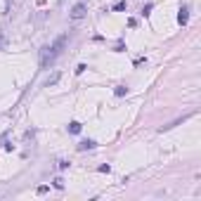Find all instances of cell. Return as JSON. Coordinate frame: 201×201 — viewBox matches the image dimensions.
Here are the masks:
<instances>
[{
    "label": "cell",
    "mask_w": 201,
    "mask_h": 201,
    "mask_svg": "<svg viewBox=\"0 0 201 201\" xmlns=\"http://www.w3.org/2000/svg\"><path fill=\"white\" fill-rule=\"evenodd\" d=\"M67 40H69V35L64 33V35H59L55 43H50V45H45L43 47V52H40V67L43 69H47L62 52H64V47H67Z\"/></svg>",
    "instance_id": "obj_1"
},
{
    "label": "cell",
    "mask_w": 201,
    "mask_h": 201,
    "mask_svg": "<svg viewBox=\"0 0 201 201\" xmlns=\"http://www.w3.org/2000/svg\"><path fill=\"white\" fill-rule=\"evenodd\" d=\"M85 12H88V5H85V2H78V5H73V10L69 12V17H71V19H83Z\"/></svg>",
    "instance_id": "obj_2"
},
{
    "label": "cell",
    "mask_w": 201,
    "mask_h": 201,
    "mask_svg": "<svg viewBox=\"0 0 201 201\" xmlns=\"http://www.w3.org/2000/svg\"><path fill=\"white\" fill-rule=\"evenodd\" d=\"M189 116H192V111H189V114H185L182 118H175V121H173V123H168V126H161V133H163V130H170V128H175V126H180V123H182V121H187Z\"/></svg>",
    "instance_id": "obj_3"
},
{
    "label": "cell",
    "mask_w": 201,
    "mask_h": 201,
    "mask_svg": "<svg viewBox=\"0 0 201 201\" xmlns=\"http://www.w3.org/2000/svg\"><path fill=\"white\" fill-rule=\"evenodd\" d=\"M177 21L185 26L187 24V7H180V14H177Z\"/></svg>",
    "instance_id": "obj_4"
},
{
    "label": "cell",
    "mask_w": 201,
    "mask_h": 201,
    "mask_svg": "<svg viewBox=\"0 0 201 201\" xmlns=\"http://www.w3.org/2000/svg\"><path fill=\"white\" fill-rule=\"evenodd\" d=\"M92 147H95V142H92V140H83V142L78 144V149H81V151H85V149H92Z\"/></svg>",
    "instance_id": "obj_5"
},
{
    "label": "cell",
    "mask_w": 201,
    "mask_h": 201,
    "mask_svg": "<svg viewBox=\"0 0 201 201\" xmlns=\"http://www.w3.org/2000/svg\"><path fill=\"white\" fill-rule=\"evenodd\" d=\"M69 133L78 135V133H81V123H76V121H73V123H69Z\"/></svg>",
    "instance_id": "obj_6"
},
{
    "label": "cell",
    "mask_w": 201,
    "mask_h": 201,
    "mask_svg": "<svg viewBox=\"0 0 201 201\" xmlns=\"http://www.w3.org/2000/svg\"><path fill=\"white\" fill-rule=\"evenodd\" d=\"M114 95H116V97H123V95H128V88H123V85H118V88L114 90Z\"/></svg>",
    "instance_id": "obj_7"
},
{
    "label": "cell",
    "mask_w": 201,
    "mask_h": 201,
    "mask_svg": "<svg viewBox=\"0 0 201 201\" xmlns=\"http://www.w3.org/2000/svg\"><path fill=\"white\" fill-rule=\"evenodd\" d=\"M57 78H59V73H52V76L45 81V85H52V83H57Z\"/></svg>",
    "instance_id": "obj_8"
},
{
    "label": "cell",
    "mask_w": 201,
    "mask_h": 201,
    "mask_svg": "<svg viewBox=\"0 0 201 201\" xmlns=\"http://www.w3.org/2000/svg\"><path fill=\"white\" fill-rule=\"evenodd\" d=\"M114 10H116V12H123V10H126V2H123V0H121V2H116V5H114Z\"/></svg>",
    "instance_id": "obj_9"
},
{
    "label": "cell",
    "mask_w": 201,
    "mask_h": 201,
    "mask_svg": "<svg viewBox=\"0 0 201 201\" xmlns=\"http://www.w3.org/2000/svg\"><path fill=\"white\" fill-rule=\"evenodd\" d=\"M55 187H57V189H62V187H64V180H62V177H57V180H55Z\"/></svg>",
    "instance_id": "obj_10"
},
{
    "label": "cell",
    "mask_w": 201,
    "mask_h": 201,
    "mask_svg": "<svg viewBox=\"0 0 201 201\" xmlns=\"http://www.w3.org/2000/svg\"><path fill=\"white\" fill-rule=\"evenodd\" d=\"M47 189H50V187H47V185H40V187H38V194H45V192H47Z\"/></svg>",
    "instance_id": "obj_11"
},
{
    "label": "cell",
    "mask_w": 201,
    "mask_h": 201,
    "mask_svg": "<svg viewBox=\"0 0 201 201\" xmlns=\"http://www.w3.org/2000/svg\"><path fill=\"white\" fill-rule=\"evenodd\" d=\"M0 45H2V38H0Z\"/></svg>",
    "instance_id": "obj_12"
}]
</instances>
